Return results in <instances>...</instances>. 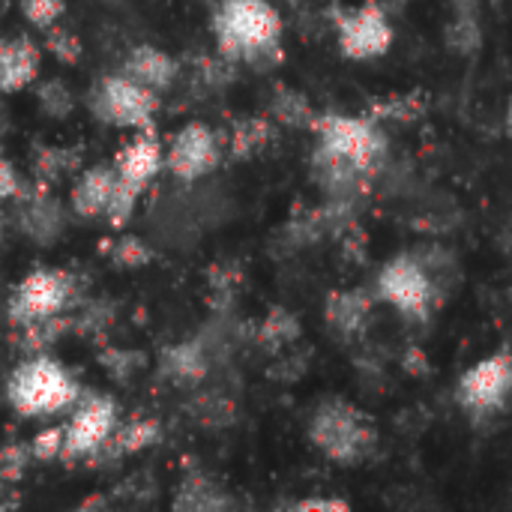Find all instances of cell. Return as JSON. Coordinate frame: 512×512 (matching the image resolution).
<instances>
[{
    "mask_svg": "<svg viewBox=\"0 0 512 512\" xmlns=\"http://www.w3.org/2000/svg\"><path fill=\"white\" fill-rule=\"evenodd\" d=\"M312 177L327 201H360L387 162V132L369 114H315Z\"/></svg>",
    "mask_w": 512,
    "mask_h": 512,
    "instance_id": "1",
    "label": "cell"
},
{
    "mask_svg": "<svg viewBox=\"0 0 512 512\" xmlns=\"http://www.w3.org/2000/svg\"><path fill=\"white\" fill-rule=\"evenodd\" d=\"M210 27L216 51L252 69H273L282 63V15L270 0H216Z\"/></svg>",
    "mask_w": 512,
    "mask_h": 512,
    "instance_id": "2",
    "label": "cell"
},
{
    "mask_svg": "<svg viewBox=\"0 0 512 512\" xmlns=\"http://www.w3.org/2000/svg\"><path fill=\"white\" fill-rule=\"evenodd\" d=\"M3 393L6 405L18 417L45 420L66 414L78 402L81 384L60 360L48 354H30L6 375Z\"/></svg>",
    "mask_w": 512,
    "mask_h": 512,
    "instance_id": "3",
    "label": "cell"
},
{
    "mask_svg": "<svg viewBox=\"0 0 512 512\" xmlns=\"http://www.w3.org/2000/svg\"><path fill=\"white\" fill-rule=\"evenodd\" d=\"M309 444L333 465L342 468H357L363 462H369L378 450V426L372 423V417L357 408L348 399L330 396L324 399L306 426Z\"/></svg>",
    "mask_w": 512,
    "mask_h": 512,
    "instance_id": "4",
    "label": "cell"
},
{
    "mask_svg": "<svg viewBox=\"0 0 512 512\" xmlns=\"http://www.w3.org/2000/svg\"><path fill=\"white\" fill-rule=\"evenodd\" d=\"M375 294L378 300L393 306L402 318L414 324H426L441 306L438 270L423 255L402 252L381 267L375 279Z\"/></svg>",
    "mask_w": 512,
    "mask_h": 512,
    "instance_id": "5",
    "label": "cell"
},
{
    "mask_svg": "<svg viewBox=\"0 0 512 512\" xmlns=\"http://www.w3.org/2000/svg\"><path fill=\"white\" fill-rule=\"evenodd\" d=\"M84 300V282L63 267H36L30 270L6 300V318L12 327L72 312Z\"/></svg>",
    "mask_w": 512,
    "mask_h": 512,
    "instance_id": "6",
    "label": "cell"
},
{
    "mask_svg": "<svg viewBox=\"0 0 512 512\" xmlns=\"http://www.w3.org/2000/svg\"><path fill=\"white\" fill-rule=\"evenodd\" d=\"M87 108L99 123L117 129H150L159 111V93L132 81L123 72H111L93 81L87 93Z\"/></svg>",
    "mask_w": 512,
    "mask_h": 512,
    "instance_id": "7",
    "label": "cell"
},
{
    "mask_svg": "<svg viewBox=\"0 0 512 512\" xmlns=\"http://www.w3.org/2000/svg\"><path fill=\"white\" fill-rule=\"evenodd\" d=\"M330 21L339 51L354 63L384 57L396 36L390 12L381 9L375 0H363L357 6H336L330 12Z\"/></svg>",
    "mask_w": 512,
    "mask_h": 512,
    "instance_id": "8",
    "label": "cell"
},
{
    "mask_svg": "<svg viewBox=\"0 0 512 512\" xmlns=\"http://www.w3.org/2000/svg\"><path fill=\"white\" fill-rule=\"evenodd\" d=\"M120 423V408L105 393H81L69 408V420L63 423V453L60 462H87Z\"/></svg>",
    "mask_w": 512,
    "mask_h": 512,
    "instance_id": "9",
    "label": "cell"
},
{
    "mask_svg": "<svg viewBox=\"0 0 512 512\" xmlns=\"http://www.w3.org/2000/svg\"><path fill=\"white\" fill-rule=\"evenodd\" d=\"M512 387V360L507 348H498L495 354L477 360L471 369L462 372L456 384V402L471 417H495L504 411Z\"/></svg>",
    "mask_w": 512,
    "mask_h": 512,
    "instance_id": "10",
    "label": "cell"
},
{
    "mask_svg": "<svg viewBox=\"0 0 512 512\" xmlns=\"http://www.w3.org/2000/svg\"><path fill=\"white\" fill-rule=\"evenodd\" d=\"M222 162V144L216 129L207 123L195 120L186 123L168 144L165 150V168L180 180V183H195L207 174H213Z\"/></svg>",
    "mask_w": 512,
    "mask_h": 512,
    "instance_id": "11",
    "label": "cell"
},
{
    "mask_svg": "<svg viewBox=\"0 0 512 512\" xmlns=\"http://www.w3.org/2000/svg\"><path fill=\"white\" fill-rule=\"evenodd\" d=\"M15 204V228L36 246H54L69 228V210L42 186H24Z\"/></svg>",
    "mask_w": 512,
    "mask_h": 512,
    "instance_id": "12",
    "label": "cell"
},
{
    "mask_svg": "<svg viewBox=\"0 0 512 512\" xmlns=\"http://www.w3.org/2000/svg\"><path fill=\"white\" fill-rule=\"evenodd\" d=\"M111 168H114L117 180L144 192L159 177V171L165 168V147H162L159 135L153 132V126L135 129V135L117 150Z\"/></svg>",
    "mask_w": 512,
    "mask_h": 512,
    "instance_id": "13",
    "label": "cell"
},
{
    "mask_svg": "<svg viewBox=\"0 0 512 512\" xmlns=\"http://www.w3.org/2000/svg\"><path fill=\"white\" fill-rule=\"evenodd\" d=\"M165 429L159 423V417H150V414H135L129 423H117L111 438L87 459L93 468H102L105 462L108 465H117L123 459H132L150 447H156L162 441Z\"/></svg>",
    "mask_w": 512,
    "mask_h": 512,
    "instance_id": "14",
    "label": "cell"
},
{
    "mask_svg": "<svg viewBox=\"0 0 512 512\" xmlns=\"http://www.w3.org/2000/svg\"><path fill=\"white\" fill-rule=\"evenodd\" d=\"M42 69V45L33 36H3L0 39V93L27 90Z\"/></svg>",
    "mask_w": 512,
    "mask_h": 512,
    "instance_id": "15",
    "label": "cell"
},
{
    "mask_svg": "<svg viewBox=\"0 0 512 512\" xmlns=\"http://www.w3.org/2000/svg\"><path fill=\"white\" fill-rule=\"evenodd\" d=\"M210 372V345L204 339H183L159 354V375L174 387H198Z\"/></svg>",
    "mask_w": 512,
    "mask_h": 512,
    "instance_id": "16",
    "label": "cell"
},
{
    "mask_svg": "<svg viewBox=\"0 0 512 512\" xmlns=\"http://www.w3.org/2000/svg\"><path fill=\"white\" fill-rule=\"evenodd\" d=\"M276 123L264 114H246V117H234L228 123V129L219 135L222 144V156L228 153V159L234 162H246L255 159L258 153H264L273 141H276Z\"/></svg>",
    "mask_w": 512,
    "mask_h": 512,
    "instance_id": "17",
    "label": "cell"
},
{
    "mask_svg": "<svg viewBox=\"0 0 512 512\" xmlns=\"http://www.w3.org/2000/svg\"><path fill=\"white\" fill-rule=\"evenodd\" d=\"M375 300L363 288H348V291H333L324 303V318L333 333L342 339H357L369 330Z\"/></svg>",
    "mask_w": 512,
    "mask_h": 512,
    "instance_id": "18",
    "label": "cell"
},
{
    "mask_svg": "<svg viewBox=\"0 0 512 512\" xmlns=\"http://www.w3.org/2000/svg\"><path fill=\"white\" fill-rule=\"evenodd\" d=\"M120 72L129 75L132 81L144 84L153 93H165L168 87H174V81L180 75V63H177V57H171L168 51H162L156 45H135L126 54Z\"/></svg>",
    "mask_w": 512,
    "mask_h": 512,
    "instance_id": "19",
    "label": "cell"
},
{
    "mask_svg": "<svg viewBox=\"0 0 512 512\" xmlns=\"http://www.w3.org/2000/svg\"><path fill=\"white\" fill-rule=\"evenodd\" d=\"M114 168L111 165H90L75 174L72 192H69V210L81 219H99L105 216L111 189H114Z\"/></svg>",
    "mask_w": 512,
    "mask_h": 512,
    "instance_id": "20",
    "label": "cell"
},
{
    "mask_svg": "<svg viewBox=\"0 0 512 512\" xmlns=\"http://www.w3.org/2000/svg\"><path fill=\"white\" fill-rule=\"evenodd\" d=\"M81 168H84V147L39 144L30 156L33 186H42V189H57L63 180L75 177Z\"/></svg>",
    "mask_w": 512,
    "mask_h": 512,
    "instance_id": "21",
    "label": "cell"
},
{
    "mask_svg": "<svg viewBox=\"0 0 512 512\" xmlns=\"http://www.w3.org/2000/svg\"><path fill=\"white\" fill-rule=\"evenodd\" d=\"M234 501L228 498V492L204 471H186L177 495H174V510L183 512H222L231 510Z\"/></svg>",
    "mask_w": 512,
    "mask_h": 512,
    "instance_id": "22",
    "label": "cell"
},
{
    "mask_svg": "<svg viewBox=\"0 0 512 512\" xmlns=\"http://www.w3.org/2000/svg\"><path fill=\"white\" fill-rule=\"evenodd\" d=\"M117 318H120V303L114 297H84L72 309V333L90 342H105Z\"/></svg>",
    "mask_w": 512,
    "mask_h": 512,
    "instance_id": "23",
    "label": "cell"
},
{
    "mask_svg": "<svg viewBox=\"0 0 512 512\" xmlns=\"http://www.w3.org/2000/svg\"><path fill=\"white\" fill-rule=\"evenodd\" d=\"M69 333H72V312L48 315V318H36V321L18 324L15 327V345H18V351L24 357L48 354V348H54Z\"/></svg>",
    "mask_w": 512,
    "mask_h": 512,
    "instance_id": "24",
    "label": "cell"
},
{
    "mask_svg": "<svg viewBox=\"0 0 512 512\" xmlns=\"http://www.w3.org/2000/svg\"><path fill=\"white\" fill-rule=\"evenodd\" d=\"M270 120L282 129H312L315 123V105L309 102V96L297 87L288 84H276L270 93Z\"/></svg>",
    "mask_w": 512,
    "mask_h": 512,
    "instance_id": "25",
    "label": "cell"
},
{
    "mask_svg": "<svg viewBox=\"0 0 512 512\" xmlns=\"http://www.w3.org/2000/svg\"><path fill=\"white\" fill-rule=\"evenodd\" d=\"M426 111H429V99L420 90L390 93V96H381V99L369 102V117L378 120V123H399V126H405V123L423 120Z\"/></svg>",
    "mask_w": 512,
    "mask_h": 512,
    "instance_id": "26",
    "label": "cell"
},
{
    "mask_svg": "<svg viewBox=\"0 0 512 512\" xmlns=\"http://www.w3.org/2000/svg\"><path fill=\"white\" fill-rule=\"evenodd\" d=\"M300 339V318L282 306H273L255 327V342L270 351V354H282L291 345H297Z\"/></svg>",
    "mask_w": 512,
    "mask_h": 512,
    "instance_id": "27",
    "label": "cell"
},
{
    "mask_svg": "<svg viewBox=\"0 0 512 512\" xmlns=\"http://www.w3.org/2000/svg\"><path fill=\"white\" fill-rule=\"evenodd\" d=\"M99 252L102 258H108L111 267L117 270H141V267H150L156 261V252L153 246H147L141 237L135 234H120V237H111V240H102L99 243Z\"/></svg>",
    "mask_w": 512,
    "mask_h": 512,
    "instance_id": "28",
    "label": "cell"
},
{
    "mask_svg": "<svg viewBox=\"0 0 512 512\" xmlns=\"http://www.w3.org/2000/svg\"><path fill=\"white\" fill-rule=\"evenodd\" d=\"M96 360L114 384H129L135 381V375L147 369V354L138 348H123V345H99Z\"/></svg>",
    "mask_w": 512,
    "mask_h": 512,
    "instance_id": "29",
    "label": "cell"
},
{
    "mask_svg": "<svg viewBox=\"0 0 512 512\" xmlns=\"http://www.w3.org/2000/svg\"><path fill=\"white\" fill-rule=\"evenodd\" d=\"M33 96H36V105L45 117L51 120H66L75 108H78V99H75V90L63 81V78H45V81H33Z\"/></svg>",
    "mask_w": 512,
    "mask_h": 512,
    "instance_id": "30",
    "label": "cell"
},
{
    "mask_svg": "<svg viewBox=\"0 0 512 512\" xmlns=\"http://www.w3.org/2000/svg\"><path fill=\"white\" fill-rule=\"evenodd\" d=\"M234 78H237V63L228 60L225 54L213 51V54L195 57V81L204 90H225L234 84Z\"/></svg>",
    "mask_w": 512,
    "mask_h": 512,
    "instance_id": "31",
    "label": "cell"
},
{
    "mask_svg": "<svg viewBox=\"0 0 512 512\" xmlns=\"http://www.w3.org/2000/svg\"><path fill=\"white\" fill-rule=\"evenodd\" d=\"M192 417H195L201 426H207V429H222V426L234 423L237 408H234V402H231L228 396H222V393H198V396L192 399Z\"/></svg>",
    "mask_w": 512,
    "mask_h": 512,
    "instance_id": "32",
    "label": "cell"
},
{
    "mask_svg": "<svg viewBox=\"0 0 512 512\" xmlns=\"http://www.w3.org/2000/svg\"><path fill=\"white\" fill-rule=\"evenodd\" d=\"M447 45L456 51V54H474L480 51L483 45V30H480V21L474 12H459L450 24H447Z\"/></svg>",
    "mask_w": 512,
    "mask_h": 512,
    "instance_id": "33",
    "label": "cell"
},
{
    "mask_svg": "<svg viewBox=\"0 0 512 512\" xmlns=\"http://www.w3.org/2000/svg\"><path fill=\"white\" fill-rule=\"evenodd\" d=\"M240 285H243V273H240V267H237L234 261H219V264H213V267L207 270L210 300H213V303L219 300V309H225V306L234 300V294H237Z\"/></svg>",
    "mask_w": 512,
    "mask_h": 512,
    "instance_id": "34",
    "label": "cell"
},
{
    "mask_svg": "<svg viewBox=\"0 0 512 512\" xmlns=\"http://www.w3.org/2000/svg\"><path fill=\"white\" fill-rule=\"evenodd\" d=\"M42 33H45L42 48H45L54 60H60L63 66H75V63L81 60L84 45H81V39H78L69 27H63V24L57 21V24H51V27L42 30Z\"/></svg>",
    "mask_w": 512,
    "mask_h": 512,
    "instance_id": "35",
    "label": "cell"
},
{
    "mask_svg": "<svg viewBox=\"0 0 512 512\" xmlns=\"http://www.w3.org/2000/svg\"><path fill=\"white\" fill-rule=\"evenodd\" d=\"M30 468H33V453L27 441H12L0 447V480L6 486L21 483Z\"/></svg>",
    "mask_w": 512,
    "mask_h": 512,
    "instance_id": "36",
    "label": "cell"
},
{
    "mask_svg": "<svg viewBox=\"0 0 512 512\" xmlns=\"http://www.w3.org/2000/svg\"><path fill=\"white\" fill-rule=\"evenodd\" d=\"M18 9L24 21L36 30H48L57 24L66 12V0H18Z\"/></svg>",
    "mask_w": 512,
    "mask_h": 512,
    "instance_id": "37",
    "label": "cell"
},
{
    "mask_svg": "<svg viewBox=\"0 0 512 512\" xmlns=\"http://www.w3.org/2000/svg\"><path fill=\"white\" fill-rule=\"evenodd\" d=\"M27 444H30L33 462H57L63 453V426H48L39 435H33Z\"/></svg>",
    "mask_w": 512,
    "mask_h": 512,
    "instance_id": "38",
    "label": "cell"
},
{
    "mask_svg": "<svg viewBox=\"0 0 512 512\" xmlns=\"http://www.w3.org/2000/svg\"><path fill=\"white\" fill-rule=\"evenodd\" d=\"M24 177H21V171L0 153V204L3 201H15L21 192H24Z\"/></svg>",
    "mask_w": 512,
    "mask_h": 512,
    "instance_id": "39",
    "label": "cell"
},
{
    "mask_svg": "<svg viewBox=\"0 0 512 512\" xmlns=\"http://www.w3.org/2000/svg\"><path fill=\"white\" fill-rule=\"evenodd\" d=\"M291 510L297 512H348L351 504L342 498H306V501H294Z\"/></svg>",
    "mask_w": 512,
    "mask_h": 512,
    "instance_id": "40",
    "label": "cell"
},
{
    "mask_svg": "<svg viewBox=\"0 0 512 512\" xmlns=\"http://www.w3.org/2000/svg\"><path fill=\"white\" fill-rule=\"evenodd\" d=\"M402 366H405L411 375H426V372H429V360H426V354H423L417 345L408 348V357L402 360Z\"/></svg>",
    "mask_w": 512,
    "mask_h": 512,
    "instance_id": "41",
    "label": "cell"
},
{
    "mask_svg": "<svg viewBox=\"0 0 512 512\" xmlns=\"http://www.w3.org/2000/svg\"><path fill=\"white\" fill-rule=\"evenodd\" d=\"M9 123H12V120H9V114H6V108L0 105V138L6 135V129H9Z\"/></svg>",
    "mask_w": 512,
    "mask_h": 512,
    "instance_id": "42",
    "label": "cell"
},
{
    "mask_svg": "<svg viewBox=\"0 0 512 512\" xmlns=\"http://www.w3.org/2000/svg\"><path fill=\"white\" fill-rule=\"evenodd\" d=\"M6 489H9V486H6V483L0 480V507H12V501L6 498Z\"/></svg>",
    "mask_w": 512,
    "mask_h": 512,
    "instance_id": "43",
    "label": "cell"
},
{
    "mask_svg": "<svg viewBox=\"0 0 512 512\" xmlns=\"http://www.w3.org/2000/svg\"><path fill=\"white\" fill-rule=\"evenodd\" d=\"M3 237H6V216L0 213V246H3Z\"/></svg>",
    "mask_w": 512,
    "mask_h": 512,
    "instance_id": "44",
    "label": "cell"
}]
</instances>
